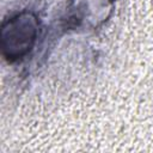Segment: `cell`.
Instances as JSON below:
<instances>
[{
  "label": "cell",
  "mask_w": 153,
  "mask_h": 153,
  "mask_svg": "<svg viewBox=\"0 0 153 153\" xmlns=\"http://www.w3.org/2000/svg\"><path fill=\"white\" fill-rule=\"evenodd\" d=\"M39 33L38 17L31 11L11 16L1 25V50L4 57L13 63L25 57L36 45Z\"/></svg>",
  "instance_id": "6da1fadb"
}]
</instances>
